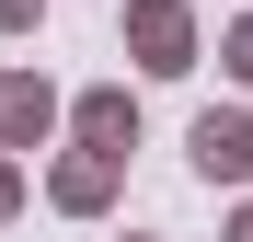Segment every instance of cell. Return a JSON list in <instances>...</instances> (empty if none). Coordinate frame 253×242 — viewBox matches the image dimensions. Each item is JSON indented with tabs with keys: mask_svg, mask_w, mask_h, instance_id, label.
<instances>
[{
	"mask_svg": "<svg viewBox=\"0 0 253 242\" xmlns=\"http://www.w3.org/2000/svg\"><path fill=\"white\" fill-rule=\"evenodd\" d=\"M196 161H207V173H242V161H253V127H242V115H207V127H196Z\"/></svg>",
	"mask_w": 253,
	"mask_h": 242,
	"instance_id": "6da1fadb",
	"label": "cell"
}]
</instances>
